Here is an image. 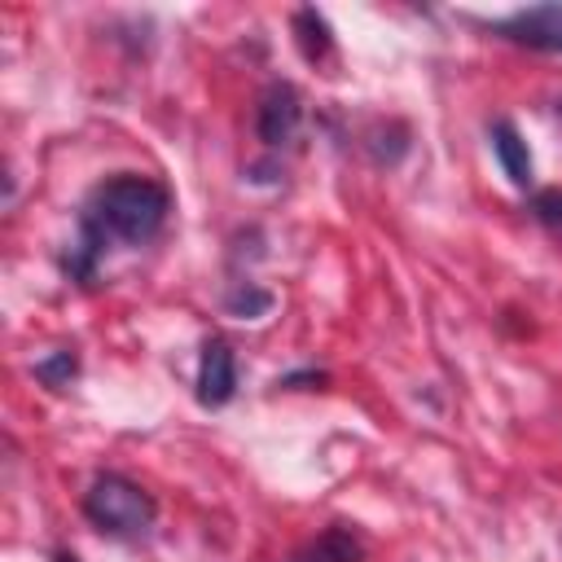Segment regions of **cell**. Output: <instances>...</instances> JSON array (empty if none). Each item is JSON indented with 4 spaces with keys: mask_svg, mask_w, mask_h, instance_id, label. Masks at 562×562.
I'll use <instances>...</instances> for the list:
<instances>
[{
    "mask_svg": "<svg viewBox=\"0 0 562 562\" xmlns=\"http://www.w3.org/2000/svg\"><path fill=\"white\" fill-rule=\"evenodd\" d=\"M360 540L347 531V527H329L312 549H303V553H294L290 562H360Z\"/></svg>",
    "mask_w": 562,
    "mask_h": 562,
    "instance_id": "7",
    "label": "cell"
},
{
    "mask_svg": "<svg viewBox=\"0 0 562 562\" xmlns=\"http://www.w3.org/2000/svg\"><path fill=\"white\" fill-rule=\"evenodd\" d=\"M53 562H79L75 553H53Z\"/></svg>",
    "mask_w": 562,
    "mask_h": 562,
    "instance_id": "13",
    "label": "cell"
},
{
    "mask_svg": "<svg viewBox=\"0 0 562 562\" xmlns=\"http://www.w3.org/2000/svg\"><path fill=\"white\" fill-rule=\"evenodd\" d=\"M83 514L92 527H101L110 536H136L154 522L158 505L140 483H132L123 474H97L92 487L83 492Z\"/></svg>",
    "mask_w": 562,
    "mask_h": 562,
    "instance_id": "2",
    "label": "cell"
},
{
    "mask_svg": "<svg viewBox=\"0 0 562 562\" xmlns=\"http://www.w3.org/2000/svg\"><path fill=\"white\" fill-rule=\"evenodd\" d=\"M31 373H35L44 386L61 391V386H70V378L79 373V356H75V347H57V351H48L44 360H35Z\"/></svg>",
    "mask_w": 562,
    "mask_h": 562,
    "instance_id": "10",
    "label": "cell"
},
{
    "mask_svg": "<svg viewBox=\"0 0 562 562\" xmlns=\"http://www.w3.org/2000/svg\"><path fill=\"white\" fill-rule=\"evenodd\" d=\"M224 312L237 316V321H259V316L272 312V294L259 290L255 281H237V285L224 294Z\"/></svg>",
    "mask_w": 562,
    "mask_h": 562,
    "instance_id": "9",
    "label": "cell"
},
{
    "mask_svg": "<svg viewBox=\"0 0 562 562\" xmlns=\"http://www.w3.org/2000/svg\"><path fill=\"white\" fill-rule=\"evenodd\" d=\"M237 391V360H233V347L224 338H211L202 347V360H198V404L206 408H220L228 404Z\"/></svg>",
    "mask_w": 562,
    "mask_h": 562,
    "instance_id": "5",
    "label": "cell"
},
{
    "mask_svg": "<svg viewBox=\"0 0 562 562\" xmlns=\"http://www.w3.org/2000/svg\"><path fill=\"white\" fill-rule=\"evenodd\" d=\"M496 35H505L514 44H527V48H540V53H562V4L518 9V13L496 22Z\"/></svg>",
    "mask_w": 562,
    "mask_h": 562,
    "instance_id": "4",
    "label": "cell"
},
{
    "mask_svg": "<svg viewBox=\"0 0 562 562\" xmlns=\"http://www.w3.org/2000/svg\"><path fill=\"white\" fill-rule=\"evenodd\" d=\"M299 123H303L299 88H294V83H285V79L268 83V88H263V97H259V110H255L259 140H263L268 149L290 145V140H294V132H299Z\"/></svg>",
    "mask_w": 562,
    "mask_h": 562,
    "instance_id": "3",
    "label": "cell"
},
{
    "mask_svg": "<svg viewBox=\"0 0 562 562\" xmlns=\"http://www.w3.org/2000/svg\"><path fill=\"white\" fill-rule=\"evenodd\" d=\"M492 154L501 162V171L509 176V184L527 189L531 184V154H527V140L514 132V123H492Z\"/></svg>",
    "mask_w": 562,
    "mask_h": 562,
    "instance_id": "6",
    "label": "cell"
},
{
    "mask_svg": "<svg viewBox=\"0 0 562 562\" xmlns=\"http://www.w3.org/2000/svg\"><path fill=\"white\" fill-rule=\"evenodd\" d=\"M303 382H325V373H316V369H303V373H285V378H277V386H303Z\"/></svg>",
    "mask_w": 562,
    "mask_h": 562,
    "instance_id": "12",
    "label": "cell"
},
{
    "mask_svg": "<svg viewBox=\"0 0 562 562\" xmlns=\"http://www.w3.org/2000/svg\"><path fill=\"white\" fill-rule=\"evenodd\" d=\"M294 35H299V48H303L307 61H321V57L329 53V44H334L329 22H325L316 9H299V13H294Z\"/></svg>",
    "mask_w": 562,
    "mask_h": 562,
    "instance_id": "8",
    "label": "cell"
},
{
    "mask_svg": "<svg viewBox=\"0 0 562 562\" xmlns=\"http://www.w3.org/2000/svg\"><path fill=\"white\" fill-rule=\"evenodd\" d=\"M167 211H171V198H167V189L158 180H149V176H114V180L97 184V193L88 198L79 220H88L105 241L114 237V241L140 246L162 228Z\"/></svg>",
    "mask_w": 562,
    "mask_h": 562,
    "instance_id": "1",
    "label": "cell"
},
{
    "mask_svg": "<svg viewBox=\"0 0 562 562\" xmlns=\"http://www.w3.org/2000/svg\"><path fill=\"white\" fill-rule=\"evenodd\" d=\"M531 215L544 224V228H558L562 233V189H544L531 198Z\"/></svg>",
    "mask_w": 562,
    "mask_h": 562,
    "instance_id": "11",
    "label": "cell"
}]
</instances>
